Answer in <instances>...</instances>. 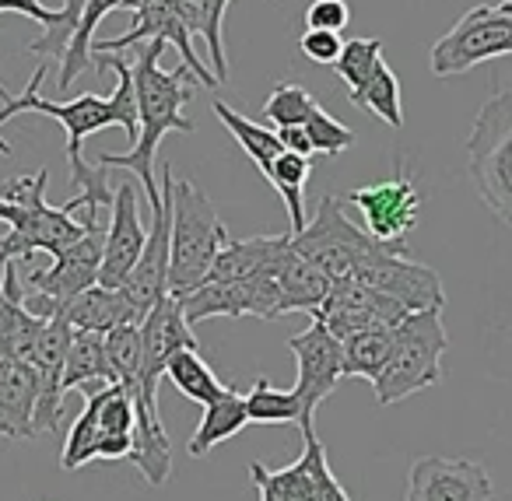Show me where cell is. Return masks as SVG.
Listing matches in <instances>:
<instances>
[{
    "instance_id": "obj_1",
    "label": "cell",
    "mask_w": 512,
    "mask_h": 501,
    "mask_svg": "<svg viewBox=\"0 0 512 501\" xmlns=\"http://www.w3.org/2000/svg\"><path fill=\"white\" fill-rule=\"evenodd\" d=\"M95 67L99 71H116V92L109 99L99 95H78L74 102H50L39 95V85L46 78V64L36 67L32 81L25 85V92L18 99H11L0 109V127L8 120H15L18 113H39L60 120L67 127V162H71V183L81 190V204H85V221H99V207H113L116 193L106 186V169H92L85 162V141L88 134H99L106 127H123V134L130 137V144L137 141L141 127H137V99H134V74H130L127 60L109 57V53H95Z\"/></svg>"
},
{
    "instance_id": "obj_2",
    "label": "cell",
    "mask_w": 512,
    "mask_h": 501,
    "mask_svg": "<svg viewBox=\"0 0 512 501\" xmlns=\"http://www.w3.org/2000/svg\"><path fill=\"white\" fill-rule=\"evenodd\" d=\"M165 53V43L155 39V43L141 46L137 53L134 67V99H137V134L134 148L127 155H99L102 169H130L144 179V204H158V186H155V155H158V144H162L165 134H193V123L186 120V102L193 99V81L190 71L179 67V71H162L158 60Z\"/></svg>"
},
{
    "instance_id": "obj_3",
    "label": "cell",
    "mask_w": 512,
    "mask_h": 501,
    "mask_svg": "<svg viewBox=\"0 0 512 501\" xmlns=\"http://www.w3.org/2000/svg\"><path fill=\"white\" fill-rule=\"evenodd\" d=\"M46 183H50V172L39 169L36 179L22 176L0 186V200H8L15 207L11 232L0 239V256L4 260L29 263L36 253H50L57 260L60 253H67L88 232V221L71 218L81 207V197L67 200L64 207H53L46 200Z\"/></svg>"
},
{
    "instance_id": "obj_4",
    "label": "cell",
    "mask_w": 512,
    "mask_h": 501,
    "mask_svg": "<svg viewBox=\"0 0 512 501\" xmlns=\"http://www.w3.org/2000/svg\"><path fill=\"white\" fill-rule=\"evenodd\" d=\"M228 242V232L214 211L211 197L197 183L176 176L172 183V263L169 295L183 298L200 288L211 270L214 256Z\"/></svg>"
},
{
    "instance_id": "obj_5",
    "label": "cell",
    "mask_w": 512,
    "mask_h": 501,
    "mask_svg": "<svg viewBox=\"0 0 512 501\" xmlns=\"http://www.w3.org/2000/svg\"><path fill=\"white\" fill-rule=\"evenodd\" d=\"M449 351L446 326H442V312H407L404 323L393 330V347L386 358L379 379L372 382L376 400L383 407L407 400V396L421 393V389L439 386L442 379V354Z\"/></svg>"
},
{
    "instance_id": "obj_6",
    "label": "cell",
    "mask_w": 512,
    "mask_h": 501,
    "mask_svg": "<svg viewBox=\"0 0 512 501\" xmlns=\"http://www.w3.org/2000/svg\"><path fill=\"white\" fill-rule=\"evenodd\" d=\"M470 183L498 221L512 225V88H495L467 141Z\"/></svg>"
},
{
    "instance_id": "obj_7",
    "label": "cell",
    "mask_w": 512,
    "mask_h": 501,
    "mask_svg": "<svg viewBox=\"0 0 512 501\" xmlns=\"http://www.w3.org/2000/svg\"><path fill=\"white\" fill-rule=\"evenodd\" d=\"M512 57V0L470 8L439 43L432 46L435 78H456L484 60Z\"/></svg>"
},
{
    "instance_id": "obj_8",
    "label": "cell",
    "mask_w": 512,
    "mask_h": 501,
    "mask_svg": "<svg viewBox=\"0 0 512 501\" xmlns=\"http://www.w3.org/2000/svg\"><path fill=\"white\" fill-rule=\"evenodd\" d=\"M411 249L404 246H386V242H372V249H365L355 260V270L351 277L369 288H376L379 295L400 302L407 312H432L446 305V295H442V281L432 267L425 263H414Z\"/></svg>"
},
{
    "instance_id": "obj_9",
    "label": "cell",
    "mask_w": 512,
    "mask_h": 501,
    "mask_svg": "<svg viewBox=\"0 0 512 501\" xmlns=\"http://www.w3.org/2000/svg\"><path fill=\"white\" fill-rule=\"evenodd\" d=\"M172 165L162 169V197L158 204L148 207V242H144V253L137 260V267L130 270L127 284H123V298L134 309L137 326L144 323L151 309L169 295V263H172Z\"/></svg>"
},
{
    "instance_id": "obj_10",
    "label": "cell",
    "mask_w": 512,
    "mask_h": 501,
    "mask_svg": "<svg viewBox=\"0 0 512 501\" xmlns=\"http://www.w3.org/2000/svg\"><path fill=\"white\" fill-rule=\"evenodd\" d=\"M372 242H376L372 235H365L362 228L344 218L337 197H323L316 207V218L306 221L299 235H292L295 253H302L313 267H320L330 281L351 277L355 260L365 249H372Z\"/></svg>"
},
{
    "instance_id": "obj_11",
    "label": "cell",
    "mask_w": 512,
    "mask_h": 501,
    "mask_svg": "<svg viewBox=\"0 0 512 501\" xmlns=\"http://www.w3.org/2000/svg\"><path fill=\"white\" fill-rule=\"evenodd\" d=\"M123 11L134 15L130 29L123 32L120 39H106V43H92V57L95 53H123L137 43H155L162 39L165 46H176L179 57H183L186 71L197 74L200 88H221L218 78L204 67V60L197 57V46H193V36L186 32L183 18L176 15V4L172 0H127Z\"/></svg>"
},
{
    "instance_id": "obj_12",
    "label": "cell",
    "mask_w": 512,
    "mask_h": 501,
    "mask_svg": "<svg viewBox=\"0 0 512 501\" xmlns=\"http://www.w3.org/2000/svg\"><path fill=\"white\" fill-rule=\"evenodd\" d=\"M344 200L362 211V232L376 242H386V246H404L411 228L418 225L421 197L407 169H400L397 176L383 179V183L344 193Z\"/></svg>"
},
{
    "instance_id": "obj_13",
    "label": "cell",
    "mask_w": 512,
    "mask_h": 501,
    "mask_svg": "<svg viewBox=\"0 0 512 501\" xmlns=\"http://www.w3.org/2000/svg\"><path fill=\"white\" fill-rule=\"evenodd\" d=\"M288 347H292L295 365H299V379H295L292 389L302 403V435H306V431H313V417L320 410V403L341 382L344 351H341V340L320 319H313L309 330L288 337Z\"/></svg>"
},
{
    "instance_id": "obj_14",
    "label": "cell",
    "mask_w": 512,
    "mask_h": 501,
    "mask_svg": "<svg viewBox=\"0 0 512 501\" xmlns=\"http://www.w3.org/2000/svg\"><path fill=\"white\" fill-rule=\"evenodd\" d=\"M176 351H197V337L186 323L183 302L176 295H165L141 323V379L130 386V393L158 403V382L165 379V365Z\"/></svg>"
},
{
    "instance_id": "obj_15",
    "label": "cell",
    "mask_w": 512,
    "mask_h": 501,
    "mask_svg": "<svg viewBox=\"0 0 512 501\" xmlns=\"http://www.w3.org/2000/svg\"><path fill=\"white\" fill-rule=\"evenodd\" d=\"M404 501H491V477L474 459L421 456L407 473Z\"/></svg>"
},
{
    "instance_id": "obj_16",
    "label": "cell",
    "mask_w": 512,
    "mask_h": 501,
    "mask_svg": "<svg viewBox=\"0 0 512 501\" xmlns=\"http://www.w3.org/2000/svg\"><path fill=\"white\" fill-rule=\"evenodd\" d=\"M148 232L141 225V197L134 183H120L113 197V221L106 228V249H102L99 284L102 288L120 291L127 284L130 270L137 267L144 253Z\"/></svg>"
},
{
    "instance_id": "obj_17",
    "label": "cell",
    "mask_w": 512,
    "mask_h": 501,
    "mask_svg": "<svg viewBox=\"0 0 512 501\" xmlns=\"http://www.w3.org/2000/svg\"><path fill=\"white\" fill-rule=\"evenodd\" d=\"M39 407V375L18 358H0V435L32 438Z\"/></svg>"
},
{
    "instance_id": "obj_18",
    "label": "cell",
    "mask_w": 512,
    "mask_h": 501,
    "mask_svg": "<svg viewBox=\"0 0 512 501\" xmlns=\"http://www.w3.org/2000/svg\"><path fill=\"white\" fill-rule=\"evenodd\" d=\"M130 400H134V449L127 459L144 473L151 487H162L172 477V438L165 435L158 403L144 400L141 393H130Z\"/></svg>"
},
{
    "instance_id": "obj_19",
    "label": "cell",
    "mask_w": 512,
    "mask_h": 501,
    "mask_svg": "<svg viewBox=\"0 0 512 501\" xmlns=\"http://www.w3.org/2000/svg\"><path fill=\"white\" fill-rule=\"evenodd\" d=\"M274 277H278V288H281V309L285 312H309L313 316L330 295V277L323 274L320 267L306 260L302 253H295L292 239H288L285 253L274 260Z\"/></svg>"
},
{
    "instance_id": "obj_20",
    "label": "cell",
    "mask_w": 512,
    "mask_h": 501,
    "mask_svg": "<svg viewBox=\"0 0 512 501\" xmlns=\"http://www.w3.org/2000/svg\"><path fill=\"white\" fill-rule=\"evenodd\" d=\"M292 232L285 235H256V239H228L221 253L214 256L211 270L204 281H246L253 274H264L274 267L281 253H285Z\"/></svg>"
},
{
    "instance_id": "obj_21",
    "label": "cell",
    "mask_w": 512,
    "mask_h": 501,
    "mask_svg": "<svg viewBox=\"0 0 512 501\" xmlns=\"http://www.w3.org/2000/svg\"><path fill=\"white\" fill-rule=\"evenodd\" d=\"M64 319L81 333H109L116 326H127L134 323V309L127 305L123 291L113 288H102V284H92L88 291H81L71 305L64 309Z\"/></svg>"
},
{
    "instance_id": "obj_22",
    "label": "cell",
    "mask_w": 512,
    "mask_h": 501,
    "mask_svg": "<svg viewBox=\"0 0 512 501\" xmlns=\"http://www.w3.org/2000/svg\"><path fill=\"white\" fill-rule=\"evenodd\" d=\"M246 424H249L246 396H239L235 389H228L221 400H214V403H207V407H204V417H200V424H197V431H193L186 452H190L193 459H204L214 445L235 438L242 428H246Z\"/></svg>"
},
{
    "instance_id": "obj_23",
    "label": "cell",
    "mask_w": 512,
    "mask_h": 501,
    "mask_svg": "<svg viewBox=\"0 0 512 501\" xmlns=\"http://www.w3.org/2000/svg\"><path fill=\"white\" fill-rule=\"evenodd\" d=\"M130 449H134V400L123 386H102L99 456L95 459H127Z\"/></svg>"
},
{
    "instance_id": "obj_24",
    "label": "cell",
    "mask_w": 512,
    "mask_h": 501,
    "mask_svg": "<svg viewBox=\"0 0 512 501\" xmlns=\"http://www.w3.org/2000/svg\"><path fill=\"white\" fill-rule=\"evenodd\" d=\"M393 330H397V326H372V330H362V333H355V337L341 340V351H344L341 379L376 382L386 358H390Z\"/></svg>"
},
{
    "instance_id": "obj_25",
    "label": "cell",
    "mask_w": 512,
    "mask_h": 501,
    "mask_svg": "<svg viewBox=\"0 0 512 501\" xmlns=\"http://www.w3.org/2000/svg\"><path fill=\"white\" fill-rule=\"evenodd\" d=\"M309 176H313V158H302V155H295V151H281L264 176L267 183L274 186V193L285 200L288 221H292L288 232L292 235H299L302 228H306V204H302V190H306Z\"/></svg>"
},
{
    "instance_id": "obj_26",
    "label": "cell",
    "mask_w": 512,
    "mask_h": 501,
    "mask_svg": "<svg viewBox=\"0 0 512 501\" xmlns=\"http://www.w3.org/2000/svg\"><path fill=\"white\" fill-rule=\"evenodd\" d=\"M214 116L221 120V127L228 130V134L239 141V148L249 155V162L260 169V176H267V169L274 165V158L285 151V144H281L278 130L271 127H260V123L246 120L242 113H235V109H228L225 102H214Z\"/></svg>"
},
{
    "instance_id": "obj_27",
    "label": "cell",
    "mask_w": 512,
    "mask_h": 501,
    "mask_svg": "<svg viewBox=\"0 0 512 501\" xmlns=\"http://www.w3.org/2000/svg\"><path fill=\"white\" fill-rule=\"evenodd\" d=\"M88 386H109V368H106V344L102 333H81L74 330L71 347L64 358V396L71 389Z\"/></svg>"
},
{
    "instance_id": "obj_28",
    "label": "cell",
    "mask_w": 512,
    "mask_h": 501,
    "mask_svg": "<svg viewBox=\"0 0 512 501\" xmlns=\"http://www.w3.org/2000/svg\"><path fill=\"white\" fill-rule=\"evenodd\" d=\"M186 312V323H204V319H239L246 316V288L242 281H204L190 295L179 298Z\"/></svg>"
},
{
    "instance_id": "obj_29",
    "label": "cell",
    "mask_w": 512,
    "mask_h": 501,
    "mask_svg": "<svg viewBox=\"0 0 512 501\" xmlns=\"http://www.w3.org/2000/svg\"><path fill=\"white\" fill-rule=\"evenodd\" d=\"M127 0H85V8H81V22H78V32L71 39V50L64 53L60 60V88H71L78 74H85L88 67L95 64L92 57V36L99 29V22L109 15V11H123Z\"/></svg>"
},
{
    "instance_id": "obj_30",
    "label": "cell",
    "mask_w": 512,
    "mask_h": 501,
    "mask_svg": "<svg viewBox=\"0 0 512 501\" xmlns=\"http://www.w3.org/2000/svg\"><path fill=\"white\" fill-rule=\"evenodd\" d=\"M249 477H253L260 501H316L306 452L299 463L285 466V470H267L264 463H249Z\"/></svg>"
},
{
    "instance_id": "obj_31",
    "label": "cell",
    "mask_w": 512,
    "mask_h": 501,
    "mask_svg": "<svg viewBox=\"0 0 512 501\" xmlns=\"http://www.w3.org/2000/svg\"><path fill=\"white\" fill-rule=\"evenodd\" d=\"M165 379H169L172 386L186 396V400L204 403V407L214 400H221V396L228 393V386H221V379L211 372V365L200 358V351H176L172 354L169 365H165Z\"/></svg>"
},
{
    "instance_id": "obj_32",
    "label": "cell",
    "mask_w": 512,
    "mask_h": 501,
    "mask_svg": "<svg viewBox=\"0 0 512 501\" xmlns=\"http://www.w3.org/2000/svg\"><path fill=\"white\" fill-rule=\"evenodd\" d=\"M102 344H106L109 386H137L141 379V326H116V330L102 333Z\"/></svg>"
},
{
    "instance_id": "obj_33",
    "label": "cell",
    "mask_w": 512,
    "mask_h": 501,
    "mask_svg": "<svg viewBox=\"0 0 512 501\" xmlns=\"http://www.w3.org/2000/svg\"><path fill=\"white\" fill-rule=\"evenodd\" d=\"M99 410H102V386L85 393V410H81V417L67 431L64 456H60L64 470H81V466L99 456Z\"/></svg>"
},
{
    "instance_id": "obj_34",
    "label": "cell",
    "mask_w": 512,
    "mask_h": 501,
    "mask_svg": "<svg viewBox=\"0 0 512 501\" xmlns=\"http://www.w3.org/2000/svg\"><path fill=\"white\" fill-rule=\"evenodd\" d=\"M249 424H299L302 428V403L295 389H278L271 379H256V386L246 393Z\"/></svg>"
},
{
    "instance_id": "obj_35",
    "label": "cell",
    "mask_w": 512,
    "mask_h": 501,
    "mask_svg": "<svg viewBox=\"0 0 512 501\" xmlns=\"http://www.w3.org/2000/svg\"><path fill=\"white\" fill-rule=\"evenodd\" d=\"M358 109L376 113L386 127L400 130L404 127V106H400V78L386 64H379V71L369 78V85H362L355 95H348Z\"/></svg>"
},
{
    "instance_id": "obj_36",
    "label": "cell",
    "mask_w": 512,
    "mask_h": 501,
    "mask_svg": "<svg viewBox=\"0 0 512 501\" xmlns=\"http://www.w3.org/2000/svg\"><path fill=\"white\" fill-rule=\"evenodd\" d=\"M379 64H386L383 39H348L341 57H337L334 71H337V78L348 85V95H355L362 85H369V78L379 71Z\"/></svg>"
},
{
    "instance_id": "obj_37",
    "label": "cell",
    "mask_w": 512,
    "mask_h": 501,
    "mask_svg": "<svg viewBox=\"0 0 512 501\" xmlns=\"http://www.w3.org/2000/svg\"><path fill=\"white\" fill-rule=\"evenodd\" d=\"M320 102L299 85H274L271 99L264 102V120L271 123L274 130H285V127H306L309 116L316 113Z\"/></svg>"
},
{
    "instance_id": "obj_38",
    "label": "cell",
    "mask_w": 512,
    "mask_h": 501,
    "mask_svg": "<svg viewBox=\"0 0 512 501\" xmlns=\"http://www.w3.org/2000/svg\"><path fill=\"white\" fill-rule=\"evenodd\" d=\"M302 130H306V137H309V148H313V158H316V155L334 158V155H341V151L355 148V141H358L355 130L344 127L341 120H334V116H330L323 106H316V113L309 116V123H306Z\"/></svg>"
},
{
    "instance_id": "obj_39",
    "label": "cell",
    "mask_w": 512,
    "mask_h": 501,
    "mask_svg": "<svg viewBox=\"0 0 512 501\" xmlns=\"http://www.w3.org/2000/svg\"><path fill=\"white\" fill-rule=\"evenodd\" d=\"M306 459H309V470H313V491H316V501H351L348 491L341 487V480L334 477L330 470V459H327V449L323 442L316 438V431H306Z\"/></svg>"
},
{
    "instance_id": "obj_40",
    "label": "cell",
    "mask_w": 512,
    "mask_h": 501,
    "mask_svg": "<svg viewBox=\"0 0 512 501\" xmlns=\"http://www.w3.org/2000/svg\"><path fill=\"white\" fill-rule=\"evenodd\" d=\"M351 22V8L348 0H313L306 8V29H320V32H337L348 29Z\"/></svg>"
},
{
    "instance_id": "obj_41",
    "label": "cell",
    "mask_w": 512,
    "mask_h": 501,
    "mask_svg": "<svg viewBox=\"0 0 512 501\" xmlns=\"http://www.w3.org/2000/svg\"><path fill=\"white\" fill-rule=\"evenodd\" d=\"M299 50H302V57L313 60V64L334 67L337 57H341V50H344V43H341V36H337V32L306 29V32H302V39H299Z\"/></svg>"
},
{
    "instance_id": "obj_42",
    "label": "cell",
    "mask_w": 512,
    "mask_h": 501,
    "mask_svg": "<svg viewBox=\"0 0 512 501\" xmlns=\"http://www.w3.org/2000/svg\"><path fill=\"white\" fill-rule=\"evenodd\" d=\"M0 11H15V15H25V18H32L36 25H57L60 18H64V11H53V8H46V4H39V0H0Z\"/></svg>"
},
{
    "instance_id": "obj_43",
    "label": "cell",
    "mask_w": 512,
    "mask_h": 501,
    "mask_svg": "<svg viewBox=\"0 0 512 501\" xmlns=\"http://www.w3.org/2000/svg\"><path fill=\"white\" fill-rule=\"evenodd\" d=\"M278 137H281V144H285V151H295V155H302V158H313V148H309V137L302 127H285V130H278Z\"/></svg>"
},
{
    "instance_id": "obj_44",
    "label": "cell",
    "mask_w": 512,
    "mask_h": 501,
    "mask_svg": "<svg viewBox=\"0 0 512 501\" xmlns=\"http://www.w3.org/2000/svg\"><path fill=\"white\" fill-rule=\"evenodd\" d=\"M0 221H4V225H11V221H15V207H11L8 200H0Z\"/></svg>"
},
{
    "instance_id": "obj_45",
    "label": "cell",
    "mask_w": 512,
    "mask_h": 501,
    "mask_svg": "<svg viewBox=\"0 0 512 501\" xmlns=\"http://www.w3.org/2000/svg\"><path fill=\"white\" fill-rule=\"evenodd\" d=\"M0 99H4V106H8V102H11V95L4 92V85H0ZM0 155H4V158L11 155V144H8V141H0Z\"/></svg>"
},
{
    "instance_id": "obj_46",
    "label": "cell",
    "mask_w": 512,
    "mask_h": 501,
    "mask_svg": "<svg viewBox=\"0 0 512 501\" xmlns=\"http://www.w3.org/2000/svg\"><path fill=\"white\" fill-rule=\"evenodd\" d=\"M211 4H218V8H225V11H228V4H232V0H211Z\"/></svg>"
}]
</instances>
